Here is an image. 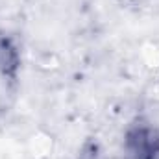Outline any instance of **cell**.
I'll use <instances>...</instances> for the list:
<instances>
[{"label": "cell", "instance_id": "cell-1", "mask_svg": "<svg viewBox=\"0 0 159 159\" xmlns=\"http://www.w3.org/2000/svg\"><path fill=\"white\" fill-rule=\"evenodd\" d=\"M126 148L129 159H159V135L148 126H139L128 133Z\"/></svg>", "mask_w": 159, "mask_h": 159}]
</instances>
